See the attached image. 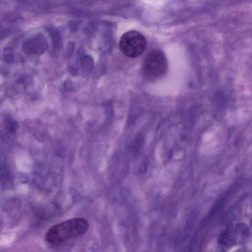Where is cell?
Returning a JSON list of instances; mask_svg holds the SVG:
<instances>
[{
	"mask_svg": "<svg viewBox=\"0 0 252 252\" xmlns=\"http://www.w3.org/2000/svg\"><path fill=\"white\" fill-rule=\"evenodd\" d=\"M44 45L43 37L39 35H36L24 42L23 49L27 54H39L43 50Z\"/></svg>",
	"mask_w": 252,
	"mask_h": 252,
	"instance_id": "cell-4",
	"label": "cell"
},
{
	"mask_svg": "<svg viewBox=\"0 0 252 252\" xmlns=\"http://www.w3.org/2000/svg\"><path fill=\"white\" fill-rule=\"evenodd\" d=\"M167 69L168 62L165 55L161 50L154 49L145 57L141 70L144 77L152 81L163 77Z\"/></svg>",
	"mask_w": 252,
	"mask_h": 252,
	"instance_id": "cell-2",
	"label": "cell"
},
{
	"mask_svg": "<svg viewBox=\"0 0 252 252\" xmlns=\"http://www.w3.org/2000/svg\"><path fill=\"white\" fill-rule=\"evenodd\" d=\"M88 228L89 223L86 220L75 218L51 226L48 230L45 238L49 244L57 246L84 234Z\"/></svg>",
	"mask_w": 252,
	"mask_h": 252,
	"instance_id": "cell-1",
	"label": "cell"
},
{
	"mask_svg": "<svg viewBox=\"0 0 252 252\" xmlns=\"http://www.w3.org/2000/svg\"><path fill=\"white\" fill-rule=\"evenodd\" d=\"M145 36L140 32L131 30L121 36L119 47L124 55L127 57L135 58L141 56L146 48Z\"/></svg>",
	"mask_w": 252,
	"mask_h": 252,
	"instance_id": "cell-3",
	"label": "cell"
}]
</instances>
